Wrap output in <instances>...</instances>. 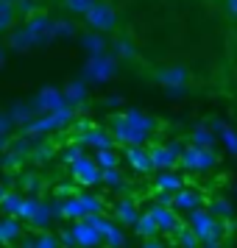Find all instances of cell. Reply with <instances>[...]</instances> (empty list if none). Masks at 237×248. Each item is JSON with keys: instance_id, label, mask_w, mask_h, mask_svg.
Here are the masks:
<instances>
[{"instance_id": "ffe728a7", "label": "cell", "mask_w": 237, "mask_h": 248, "mask_svg": "<svg viewBox=\"0 0 237 248\" xmlns=\"http://www.w3.org/2000/svg\"><path fill=\"white\" fill-rule=\"evenodd\" d=\"M3 64H6V50L0 47V67H3Z\"/></svg>"}, {"instance_id": "9a60e30c", "label": "cell", "mask_w": 237, "mask_h": 248, "mask_svg": "<svg viewBox=\"0 0 237 248\" xmlns=\"http://www.w3.org/2000/svg\"><path fill=\"white\" fill-rule=\"evenodd\" d=\"M157 184L162 187V190H176V187H181L179 176H173V173H165V176H159Z\"/></svg>"}, {"instance_id": "5bb4252c", "label": "cell", "mask_w": 237, "mask_h": 248, "mask_svg": "<svg viewBox=\"0 0 237 248\" xmlns=\"http://www.w3.org/2000/svg\"><path fill=\"white\" fill-rule=\"evenodd\" d=\"M117 53H120V59H128V62H131V59L137 56V50H134V45H131V39H126V36H120V39H117Z\"/></svg>"}, {"instance_id": "5b68a950", "label": "cell", "mask_w": 237, "mask_h": 248, "mask_svg": "<svg viewBox=\"0 0 237 248\" xmlns=\"http://www.w3.org/2000/svg\"><path fill=\"white\" fill-rule=\"evenodd\" d=\"M73 173H76V179L84 181V184H92V181L98 179V165L87 156H79L73 162Z\"/></svg>"}, {"instance_id": "8fae6325", "label": "cell", "mask_w": 237, "mask_h": 248, "mask_svg": "<svg viewBox=\"0 0 237 248\" xmlns=\"http://www.w3.org/2000/svg\"><path fill=\"white\" fill-rule=\"evenodd\" d=\"M126 156L134 162V168H137V170H148V168H154V165H151V156H148L142 148H128V151H126Z\"/></svg>"}, {"instance_id": "9c48e42d", "label": "cell", "mask_w": 237, "mask_h": 248, "mask_svg": "<svg viewBox=\"0 0 237 248\" xmlns=\"http://www.w3.org/2000/svg\"><path fill=\"white\" fill-rule=\"evenodd\" d=\"M9 45H12L14 50H28V47L34 45V39H31V31H28V28H17V31L9 36Z\"/></svg>"}, {"instance_id": "30bf717a", "label": "cell", "mask_w": 237, "mask_h": 248, "mask_svg": "<svg viewBox=\"0 0 237 248\" xmlns=\"http://www.w3.org/2000/svg\"><path fill=\"white\" fill-rule=\"evenodd\" d=\"M14 23H17V12H14V6H6V3H0V34L12 31Z\"/></svg>"}, {"instance_id": "e0dca14e", "label": "cell", "mask_w": 237, "mask_h": 248, "mask_svg": "<svg viewBox=\"0 0 237 248\" xmlns=\"http://www.w3.org/2000/svg\"><path fill=\"white\" fill-rule=\"evenodd\" d=\"M223 140L229 142V151H232V154H237V134L232 131V128H223Z\"/></svg>"}, {"instance_id": "3957f363", "label": "cell", "mask_w": 237, "mask_h": 248, "mask_svg": "<svg viewBox=\"0 0 237 248\" xmlns=\"http://www.w3.org/2000/svg\"><path fill=\"white\" fill-rule=\"evenodd\" d=\"M157 81L165 87L168 92L179 95L190 87V70L181 67V64H168V67H159L157 70Z\"/></svg>"}, {"instance_id": "7c38bea8", "label": "cell", "mask_w": 237, "mask_h": 248, "mask_svg": "<svg viewBox=\"0 0 237 248\" xmlns=\"http://www.w3.org/2000/svg\"><path fill=\"white\" fill-rule=\"evenodd\" d=\"M95 162H98V168H117V154H114L112 148L109 151H98V156H95Z\"/></svg>"}, {"instance_id": "4fadbf2b", "label": "cell", "mask_w": 237, "mask_h": 248, "mask_svg": "<svg viewBox=\"0 0 237 248\" xmlns=\"http://www.w3.org/2000/svg\"><path fill=\"white\" fill-rule=\"evenodd\" d=\"M192 142H195V148H209L215 142V137L206 131V128H195L192 131Z\"/></svg>"}, {"instance_id": "277c9868", "label": "cell", "mask_w": 237, "mask_h": 248, "mask_svg": "<svg viewBox=\"0 0 237 248\" xmlns=\"http://www.w3.org/2000/svg\"><path fill=\"white\" fill-rule=\"evenodd\" d=\"M181 162H184L187 168H192V170H209V168H215V165H218V156H215L209 148H195V145H190L187 151H184Z\"/></svg>"}, {"instance_id": "8992f818", "label": "cell", "mask_w": 237, "mask_h": 248, "mask_svg": "<svg viewBox=\"0 0 237 248\" xmlns=\"http://www.w3.org/2000/svg\"><path fill=\"white\" fill-rule=\"evenodd\" d=\"M148 156H151V165H154V168H162V170L176 168V154H173L170 148H151Z\"/></svg>"}, {"instance_id": "7a4b0ae2", "label": "cell", "mask_w": 237, "mask_h": 248, "mask_svg": "<svg viewBox=\"0 0 237 248\" xmlns=\"http://www.w3.org/2000/svg\"><path fill=\"white\" fill-rule=\"evenodd\" d=\"M84 23L90 25L92 31H98V34H109V31L117 28V9L109 0H98L90 12L84 14Z\"/></svg>"}, {"instance_id": "52a82bcc", "label": "cell", "mask_w": 237, "mask_h": 248, "mask_svg": "<svg viewBox=\"0 0 237 248\" xmlns=\"http://www.w3.org/2000/svg\"><path fill=\"white\" fill-rule=\"evenodd\" d=\"M95 3H98V0H62V9L67 14H73V17H84Z\"/></svg>"}, {"instance_id": "2e32d148", "label": "cell", "mask_w": 237, "mask_h": 248, "mask_svg": "<svg viewBox=\"0 0 237 248\" xmlns=\"http://www.w3.org/2000/svg\"><path fill=\"white\" fill-rule=\"evenodd\" d=\"M12 237H17V226H14L12 220H6V223H0V240H3V243H9Z\"/></svg>"}, {"instance_id": "d6986e66", "label": "cell", "mask_w": 237, "mask_h": 248, "mask_svg": "<svg viewBox=\"0 0 237 248\" xmlns=\"http://www.w3.org/2000/svg\"><path fill=\"white\" fill-rule=\"evenodd\" d=\"M179 203H198V198H195V195H181Z\"/></svg>"}, {"instance_id": "ac0fdd59", "label": "cell", "mask_w": 237, "mask_h": 248, "mask_svg": "<svg viewBox=\"0 0 237 248\" xmlns=\"http://www.w3.org/2000/svg\"><path fill=\"white\" fill-rule=\"evenodd\" d=\"M223 9L232 20H237V0H223Z\"/></svg>"}, {"instance_id": "ba28073f", "label": "cell", "mask_w": 237, "mask_h": 248, "mask_svg": "<svg viewBox=\"0 0 237 248\" xmlns=\"http://www.w3.org/2000/svg\"><path fill=\"white\" fill-rule=\"evenodd\" d=\"M84 142H90V145H95L98 151H109V148L114 145L112 134H106V131H101V128H95V131H90V134L84 137Z\"/></svg>"}, {"instance_id": "6da1fadb", "label": "cell", "mask_w": 237, "mask_h": 248, "mask_svg": "<svg viewBox=\"0 0 237 248\" xmlns=\"http://www.w3.org/2000/svg\"><path fill=\"white\" fill-rule=\"evenodd\" d=\"M109 128H112L114 142H123V145H128V148H140L148 140V134L157 128V120L148 117V114H142V112H137V109H131V112L114 114Z\"/></svg>"}]
</instances>
